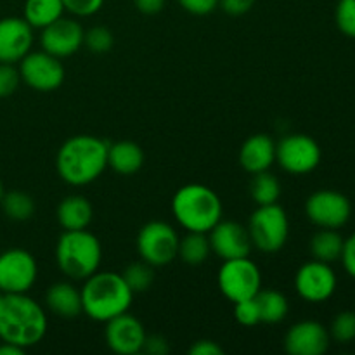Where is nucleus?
<instances>
[{
    "label": "nucleus",
    "instance_id": "obj_1",
    "mask_svg": "<svg viewBox=\"0 0 355 355\" xmlns=\"http://www.w3.org/2000/svg\"><path fill=\"white\" fill-rule=\"evenodd\" d=\"M47 333V314L26 293H0V340L21 349L38 345Z\"/></svg>",
    "mask_w": 355,
    "mask_h": 355
},
{
    "label": "nucleus",
    "instance_id": "obj_2",
    "mask_svg": "<svg viewBox=\"0 0 355 355\" xmlns=\"http://www.w3.org/2000/svg\"><path fill=\"white\" fill-rule=\"evenodd\" d=\"M106 141L94 135H75L59 148L55 168L69 186H87L103 175L107 166Z\"/></svg>",
    "mask_w": 355,
    "mask_h": 355
},
{
    "label": "nucleus",
    "instance_id": "obj_3",
    "mask_svg": "<svg viewBox=\"0 0 355 355\" xmlns=\"http://www.w3.org/2000/svg\"><path fill=\"white\" fill-rule=\"evenodd\" d=\"M83 314L97 322H107L116 315L128 312L134 291L125 283L123 276L113 270L94 272L80 290Z\"/></svg>",
    "mask_w": 355,
    "mask_h": 355
},
{
    "label": "nucleus",
    "instance_id": "obj_4",
    "mask_svg": "<svg viewBox=\"0 0 355 355\" xmlns=\"http://www.w3.org/2000/svg\"><path fill=\"white\" fill-rule=\"evenodd\" d=\"M222 201L205 184H187L172 198V214L187 232H210L222 220Z\"/></svg>",
    "mask_w": 355,
    "mask_h": 355
},
{
    "label": "nucleus",
    "instance_id": "obj_5",
    "mask_svg": "<svg viewBox=\"0 0 355 355\" xmlns=\"http://www.w3.org/2000/svg\"><path fill=\"white\" fill-rule=\"evenodd\" d=\"M103 260V246L97 236L87 229L64 231L55 245V262L66 277L85 281L99 270Z\"/></svg>",
    "mask_w": 355,
    "mask_h": 355
},
{
    "label": "nucleus",
    "instance_id": "obj_6",
    "mask_svg": "<svg viewBox=\"0 0 355 355\" xmlns=\"http://www.w3.org/2000/svg\"><path fill=\"white\" fill-rule=\"evenodd\" d=\"M248 234L252 245L263 253H276L284 248L290 236V220L277 203L260 205L250 217Z\"/></svg>",
    "mask_w": 355,
    "mask_h": 355
},
{
    "label": "nucleus",
    "instance_id": "obj_7",
    "mask_svg": "<svg viewBox=\"0 0 355 355\" xmlns=\"http://www.w3.org/2000/svg\"><path fill=\"white\" fill-rule=\"evenodd\" d=\"M218 290L231 304L255 298L262 290V272L248 257L224 260L217 276Z\"/></svg>",
    "mask_w": 355,
    "mask_h": 355
},
{
    "label": "nucleus",
    "instance_id": "obj_8",
    "mask_svg": "<svg viewBox=\"0 0 355 355\" xmlns=\"http://www.w3.org/2000/svg\"><path fill=\"white\" fill-rule=\"evenodd\" d=\"M180 238L175 229L163 220H153L142 225L137 234L139 257L153 267H163L172 263L179 253Z\"/></svg>",
    "mask_w": 355,
    "mask_h": 355
},
{
    "label": "nucleus",
    "instance_id": "obj_9",
    "mask_svg": "<svg viewBox=\"0 0 355 355\" xmlns=\"http://www.w3.org/2000/svg\"><path fill=\"white\" fill-rule=\"evenodd\" d=\"M321 148L305 134H291L276 144V162L281 168L293 175H305L321 163Z\"/></svg>",
    "mask_w": 355,
    "mask_h": 355
},
{
    "label": "nucleus",
    "instance_id": "obj_10",
    "mask_svg": "<svg viewBox=\"0 0 355 355\" xmlns=\"http://www.w3.org/2000/svg\"><path fill=\"white\" fill-rule=\"evenodd\" d=\"M19 76L28 87L38 92H52L64 82V66L61 59L45 51L28 52L19 61Z\"/></svg>",
    "mask_w": 355,
    "mask_h": 355
},
{
    "label": "nucleus",
    "instance_id": "obj_11",
    "mask_svg": "<svg viewBox=\"0 0 355 355\" xmlns=\"http://www.w3.org/2000/svg\"><path fill=\"white\" fill-rule=\"evenodd\" d=\"M38 276L35 257L23 248L0 253V293H28Z\"/></svg>",
    "mask_w": 355,
    "mask_h": 355
},
{
    "label": "nucleus",
    "instance_id": "obj_12",
    "mask_svg": "<svg viewBox=\"0 0 355 355\" xmlns=\"http://www.w3.org/2000/svg\"><path fill=\"white\" fill-rule=\"evenodd\" d=\"M305 214L314 225L321 229H340L349 222L352 205L345 194L333 189L315 191L305 201Z\"/></svg>",
    "mask_w": 355,
    "mask_h": 355
},
{
    "label": "nucleus",
    "instance_id": "obj_13",
    "mask_svg": "<svg viewBox=\"0 0 355 355\" xmlns=\"http://www.w3.org/2000/svg\"><path fill=\"white\" fill-rule=\"evenodd\" d=\"M336 274L331 266L319 260L304 263L295 276V290L298 297L309 304H322L329 300L336 291Z\"/></svg>",
    "mask_w": 355,
    "mask_h": 355
},
{
    "label": "nucleus",
    "instance_id": "obj_14",
    "mask_svg": "<svg viewBox=\"0 0 355 355\" xmlns=\"http://www.w3.org/2000/svg\"><path fill=\"white\" fill-rule=\"evenodd\" d=\"M83 37H85V30L78 21L61 16L49 26L42 28V51L59 59L69 58L80 51L83 45Z\"/></svg>",
    "mask_w": 355,
    "mask_h": 355
},
{
    "label": "nucleus",
    "instance_id": "obj_15",
    "mask_svg": "<svg viewBox=\"0 0 355 355\" xmlns=\"http://www.w3.org/2000/svg\"><path fill=\"white\" fill-rule=\"evenodd\" d=\"M146 329L142 322L135 315L123 312L116 318L106 322V338L107 347L118 355H134L142 352L146 342Z\"/></svg>",
    "mask_w": 355,
    "mask_h": 355
},
{
    "label": "nucleus",
    "instance_id": "obj_16",
    "mask_svg": "<svg viewBox=\"0 0 355 355\" xmlns=\"http://www.w3.org/2000/svg\"><path fill=\"white\" fill-rule=\"evenodd\" d=\"M208 241L211 252L222 259V262L248 257L253 248L248 229L232 220H220L215 227H211L208 232Z\"/></svg>",
    "mask_w": 355,
    "mask_h": 355
},
{
    "label": "nucleus",
    "instance_id": "obj_17",
    "mask_svg": "<svg viewBox=\"0 0 355 355\" xmlns=\"http://www.w3.org/2000/svg\"><path fill=\"white\" fill-rule=\"evenodd\" d=\"M331 336L318 321H300L288 329L284 350L290 355H322L329 349Z\"/></svg>",
    "mask_w": 355,
    "mask_h": 355
},
{
    "label": "nucleus",
    "instance_id": "obj_18",
    "mask_svg": "<svg viewBox=\"0 0 355 355\" xmlns=\"http://www.w3.org/2000/svg\"><path fill=\"white\" fill-rule=\"evenodd\" d=\"M33 45V28L24 17L0 19V62H19Z\"/></svg>",
    "mask_w": 355,
    "mask_h": 355
},
{
    "label": "nucleus",
    "instance_id": "obj_19",
    "mask_svg": "<svg viewBox=\"0 0 355 355\" xmlns=\"http://www.w3.org/2000/svg\"><path fill=\"white\" fill-rule=\"evenodd\" d=\"M276 162V142L267 134H255L243 142L239 149V165L248 173L266 172Z\"/></svg>",
    "mask_w": 355,
    "mask_h": 355
},
{
    "label": "nucleus",
    "instance_id": "obj_20",
    "mask_svg": "<svg viewBox=\"0 0 355 355\" xmlns=\"http://www.w3.org/2000/svg\"><path fill=\"white\" fill-rule=\"evenodd\" d=\"M45 304L52 314L61 319H75L83 314L82 293L78 288L66 281L55 283L49 288L45 293Z\"/></svg>",
    "mask_w": 355,
    "mask_h": 355
},
{
    "label": "nucleus",
    "instance_id": "obj_21",
    "mask_svg": "<svg viewBox=\"0 0 355 355\" xmlns=\"http://www.w3.org/2000/svg\"><path fill=\"white\" fill-rule=\"evenodd\" d=\"M94 218L92 203L85 196L71 194L66 196L58 207V220L64 231L87 229Z\"/></svg>",
    "mask_w": 355,
    "mask_h": 355
},
{
    "label": "nucleus",
    "instance_id": "obj_22",
    "mask_svg": "<svg viewBox=\"0 0 355 355\" xmlns=\"http://www.w3.org/2000/svg\"><path fill=\"white\" fill-rule=\"evenodd\" d=\"M144 163V153L141 146L132 141H120L110 144L107 149V166L120 175H134Z\"/></svg>",
    "mask_w": 355,
    "mask_h": 355
},
{
    "label": "nucleus",
    "instance_id": "obj_23",
    "mask_svg": "<svg viewBox=\"0 0 355 355\" xmlns=\"http://www.w3.org/2000/svg\"><path fill=\"white\" fill-rule=\"evenodd\" d=\"M345 239L336 232V229H321L311 239V253L314 260L333 263L340 260Z\"/></svg>",
    "mask_w": 355,
    "mask_h": 355
},
{
    "label": "nucleus",
    "instance_id": "obj_24",
    "mask_svg": "<svg viewBox=\"0 0 355 355\" xmlns=\"http://www.w3.org/2000/svg\"><path fill=\"white\" fill-rule=\"evenodd\" d=\"M62 0H26L24 2V19L31 28H45L62 16Z\"/></svg>",
    "mask_w": 355,
    "mask_h": 355
},
{
    "label": "nucleus",
    "instance_id": "obj_25",
    "mask_svg": "<svg viewBox=\"0 0 355 355\" xmlns=\"http://www.w3.org/2000/svg\"><path fill=\"white\" fill-rule=\"evenodd\" d=\"M255 300L260 311V322L277 324V322L284 321L288 311H290L286 297L277 290H260Z\"/></svg>",
    "mask_w": 355,
    "mask_h": 355
},
{
    "label": "nucleus",
    "instance_id": "obj_26",
    "mask_svg": "<svg viewBox=\"0 0 355 355\" xmlns=\"http://www.w3.org/2000/svg\"><path fill=\"white\" fill-rule=\"evenodd\" d=\"M211 248L207 232H187L179 243V257L187 266H201L210 257Z\"/></svg>",
    "mask_w": 355,
    "mask_h": 355
},
{
    "label": "nucleus",
    "instance_id": "obj_27",
    "mask_svg": "<svg viewBox=\"0 0 355 355\" xmlns=\"http://www.w3.org/2000/svg\"><path fill=\"white\" fill-rule=\"evenodd\" d=\"M250 194L255 201L257 207L260 205L277 203L281 196V184L276 175L266 170V172L253 173V179L250 182Z\"/></svg>",
    "mask_w": 355,
    "mask_h": 355
},
{
    "label": "nucleus",
    "instance_id": "obj_28",
    "mask_svg": "<svg viewBox=\"0 0 355 355\" xmlns=\"http://www.w3.org/2000/svg\"><path fill=\"white\" fill-rule=\"evenodd\" d=\"M2 210L10 220L24 222L30 220L35 214V201L30 194L23 193V191H10V193H3Z\"/></svg>",
    "mask_w": 355,
    "mask_h": 355
},
{
    "label": "nucleus",
    "instance_id": "obj_29",
    "mask_svg": "<svg viewBox=\"0 0 355 355\" xmlns=\"http://www.w3.org/2000/svg\"><path fill=\"white\" fill-rule=\"evenodd\" d=\"M125 283L128 284L134 293H142V291L149 290L155 281V272H153V266H149L148 262H135L130 263L127 269L121 272Z\"/></svg>",
    "mask_w": 355,
    "mask_h": 355
},
{
    "label": "nucleus",
    "instance_id": "obj_30",
    "mask_svg": "<svg viewBox=\"0 0 355 355\" xmlns=\"http://www.w3.org/2000/svg\"><path fill=\"white\" fill-rule=\"evenodd\" d=\"M331 340L338 343H350L355 340V312L343 311L333 319L331 328L328 329Z\"/></svg>",
    "mask_w": 355,
    "mask_h": 355
},
{
    "label": "nucleus",
    "instance_id": "obj_31",
    "mask_svg": "<svg viewBox=\"0 0 355 355\" xmlns=\"http://www.w3.org/2000/svg\"><path fill=\"white\" fill-rule=\"evenodd\" d=\"M113 33L104 26L90 28L89 31H85V37H83V45H87V49L94 54H106L113 49Z\"/></svg>",
    "mask_w": 355,
    "mask_h": 355
},
{
    "label": "nucleus",
    "instance_id": "obj_32",
    "mask_svg": "<svg viewBox=\"0 0 355 355\" xmlns=\"http://www.w3.org/2000/svg\"><path fill=\"white\" fill-rule=\"evenodd\" d=\"M335 19L343 35L355 38V0H338Z\"/></svg>",
    "mask_w": 355,
    "mask_h": 355
},
{
    "label": "nucleus",
    "instance_id": "obj_33",
    "mask_svg": "<svg viewBox=\"0 0 355 355\" xmlns=\"http://www.w3.org/2000/svg\"><path fill=\"white\" fill-rule=\"evenodd\" d=\"M234 318L241 326H255L260 322V311L257 305L255 298H248V300L236 302L234 304Z\"/></svg>",
    "mask_w": 355,
    "mask_h": 355
},
{
    "label": "nucleus",
    "instance_id": "obj_34",
    "mask_svg": "<svg viewBox=\"0 0 355 355\" xmlns=\"http://www.w3.org/2000/svg\"><path fill=\"white\" fill-rule=\"evenodd\" d=\"M19 69L7 62H0V99L12 96L19 87Z\"/></svg>",
    "mask_w": 355,
    "mask_h": 355
},
{
    "label": "nucleus",
    "instance_id": "obj_35",
    "mask_svg": "<svg viewBox=\"0 0 355 355\" xmlns=\"http://www.w3.org/2000/svg\"><path fill=\"white\" fill-rule=\"evenodd\" d=\"M104 0H62L64 10L80 17H89L99 12Z\"/></svg>",
    "mask_w": 355,
    "mask_h": 355
},
{
    "label": "nucleus",
    "instance_id": "obj_36",
    "mask_svg": "<svg viewBox=\"0 0 355 355\" xmlns=\"http://www.w3.org/2000/svg\"><path fill=\"white\" fill-rule=\"evenodd\" d=\"M180 7L194 16H207L218 7V0H179Z\"/></svg>",
    "mask_w": 355,
    "mask_h": 355
},
{
    "label": "nucleus",
    "instance_id": "obj_37",
    "mask_svg": "<svg viewBox=\"0 0 355 355\" xmlns=\"http://www.w3.org/2000/svg\"><path fill=\"white\" fill-rule=\"evenodd\" d=\"M218 6L229 16H243L255 6V0H218Z\"/></svg>",
    "mask_w": 355,
    "mask_h": 355
},
{
    "label": "nucleus",
    "instance_id": "obj_38",
    "mask_svg": "<svg viewBox=\"0 0 355 355\" xmlns=\"http://www.w3.org/2000/svg\"><path fill=\"white\" fill-rule=\"evenodd\" d=\"M340 260H342L343 269L347 270V274L355 279V232L349 239L343 241V252Z\"/></svg>",
    "mask_w": 355,
    "mask_h": 355
},
{
    "label": "nucleus",
    "instance_id": "obj_39",
    "mask_svg": "<svg viewBox=\"0 0 355 355\" xmlns=\"http://www.w3.org/2000/svg\"><path fill=\"white\" fill-rule=\"evenodd\" d=\"M191 355H224V349L214 340H200L189 349Z\"/></svg>",
    "mask_w": 355,
    "mask_h": 355
},
{
    "label": "nucleus",
    "instance_id": "obj_40",
    "mask_svg": "<svg viewBox=\"0 0 355 355\" xmlns=\"http://www.w3.org/2000/svg\"><path fill=\"white\" fill-rule=\"evenodd\" d=\"M142 350H146L148 354L151 355H165L168 354V343L163 336L158 335H151V336H146V342Z\"/></svg>",
    "mask_w": 355,
    "mask_h": 355
},
{
    "label": "nucleus",
    "instance_id": "obj_41",
    "mask_svg": "<svg viewBox=\"0 0 355 355\" xmlns=\"http://www.w3.org/2000/svg\"><path fill=\"white\" fill-rule=\"evenodd\" d=\"M166 0H134V6L137 7L139 12L146 14V16H155V14L162 12Z\"/></svg>",
    "mask_w": 355,
    "mask_h": 355
},
{
    "label": "nucleus",
    "instance_id": "obj_42",
    "mask_svg": "<svg viewBox=\"0 0 355 355\" xmlns=\"http://www.w3.org/2000/svg\"><path fill=\"white\" fill-rule=\"evenodd\" d=\"M24 352H26V350L14 345V343H9V342L0 343V355H23Z\"/></svg>",
    "mask_w": 355,
    "mask_h": 355
},
{
    "label": "nucleus",
    "instance_id": "obj_43",
    "mask_svg": "<svg viewBox=\"0 0 355 355\" xmlns=\"http://www.w3.org/2000/svg\"><path fill=\"white\" fill-rule=\"evenodd\" d=\"M2 198H3V186L2 182H0V201H2Z\"/></svg>",
    "mask_w": 355,
    "mask_h": 355
}]
</instances>
